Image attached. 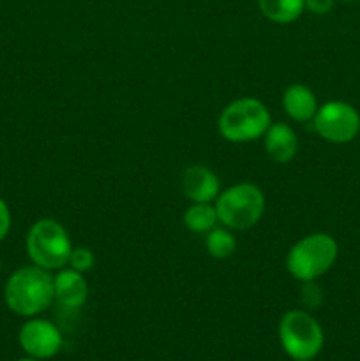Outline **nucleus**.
Returning a JSON list of instances; mask_svg holds the SVG:
<instances>
[{
	"label": "nucleus",
	"mask_w": 360,
	"mask_h": 361,
	"mask_svg": "<svg viewBox=\"0 0 360 361\" xmlns=\"http://www.w3.org/2000/svg\"><path fill=\"white\" fill-rule=\"evenodd\" d=\"M208 254L215 259H228L235 254L236 240L228 228H214L207 233L205 238Z\"/></svg>",
	"instance_id": "obj_15"
},
{
	"label": "nucleus",
	"mask_w": 360,
	"mask_h": 361,
	"mask_svg": "<svg viewBox=\"0 0 360 361\" xmlns=\"http://www.w3.org/2000/svg\"><path fill=\"white\" fill-rule=\"evenodd\" d=\"M270 123V113L263 102L254 97H240L222 109L217 129L229 143H249L263 137Z\"/></svg>",
	"instance_id": "obj_2"
},
{
	"label": "nucleus",
	"mask_w": 360,
	"mask_h": 361,
	"mask_svg": "<svg viewBox=\"0 0 360 361\" xmlns=\"http://www.w3.org/2000/svg\"><path fill=\"white\" fill-rule=\"evenodd\" d=\"M313 126L325 141L349 143L360 133V115L348 102L330 101L318 108Z\"/></svg>",
	"instance_id": "obj_7"
},
{
	"label": "nucleus",
	"mask_w": 360,
	"mask_h": 361,
	"mask_svg": "<svg viewBox=\"0 0 360 361\" xmlns=\"http://www.w3.org/2000/svg\"><path fill=\"white\" fill-rule=\"evenodd\" d=\"M18 361H41V360H35V358H23V360H18Z\"/></svg>",
	"instance_id": "obj_20"
},
{
	"label": "nucleus",
	"mask_w": 360,
	"mask_h": 361,
	"mask_svg": "<svg viewBox=\"0 0 360 361\" xmlns=\"http://www.w3.org/2000/svg\"><path fill=\"white\" fill-rule=\"evenodd\" d=\"M71 250L66 228L53 219H41L28 231L27 252L35 267L48 271L62 270L69 263Z\"/></svg>",
	"instance_id": "obj_5"
},
{
	"label": "nucleus",
	"mask_w": 360,
	"mask_h": 361,
	"mask_svg": "<svg viewBox=\"0 0 360 361\" xmlns=\"http://www.w3.org/2000/svg\"><path fill=\"white\" fill-rule=\"evenodd\" d=\"M342 2H353V0H342Z\"/></svg>",
	"instance_id": "obj_21"
},
{
	"label": "nucleus",
	"mask_w": 360,
	"mask_h": 361,
	"mask_svg": "<svg viewBox=\"0 0 360 361\" xmlns=\"http://www.w3.org/2000/svg\"><path fill=\"white\" fill-rule=\"evenodd\" d=\"M219 222L228 229L244 231L260 222L265 212V194L254 183H236L215 200Z\"/></svg>",
	"instance_id": "obj_4"
},
{
	"label": "nucleus",
	"mask_w": 360,
	"mask_h": 361,
	"mask_svg": "<svg viewBox=\"0 0 360 361\" xmlns=\"http://www.w3.org/2000/svg\"><path fill=\"white\" fill-rule=\"evenodd\" d=\"M217 222V212L210 203H193L184 214V224L193 233H208Z\"/></svg>",
	"instance_id": "obj_14"
},
{
	"label": "nucleus",
	"mask_w": 360,
	"mask_h": 361,
	"mask_svg": "<svg viewBox=\"0 0 360 361\" xmlns=\"http://www.w3.org/2000/svg\"><path fill=\"white\" fill-rule=\"evenodd\" d=\"M11 229V212L7 207L6 201L0 197V240H4L7 236Z\"/></svg>",
	"instance_id": "obj_19"
},
{
	"label": "nucleus",
	"mask_w": 360,
	"mask_h": 361,
	"mask_svg": "<svg viewBox=\"0 0 360 361\" xmlns=\"http://www.w3.org/2000/svg\"><path fill=\"white\" fill-rule=\"evenodd\" d=\"M282 108L295 122H309L318 111L316 95L306 85H289L282 94Z\"/></svg>",
	"instance_id": "obj_12"
},
{
	"label": "nucleus",
	"mask_w": 360,
	"mask_h": 361,
	"mask_svg": "<svg viewBox=\"0 0 360 361\" xmlns=\"http://www.w3.org/2000/svg\"><path fill=\"white\" fill-rule=\"evenodd\" d=\"M302 302L304 305H307L309 309H316L321 302V291L314 281L309 282H304V288H302Z\"/></svg>",
	"instance_id": "obj_17"
},
{
	"label": "nucleus",
	"mask_w": 360,
	"mask_h": 361,
	"mask_svg": "<svg viewBox=\"0 0 360 361\" xmlns=\"http://www.w3.org/2000/svg\"><path fill=\"white\" fill-rule=\"evenodd\" d=\"M337 242L325 233H313L304 236L289 249L286 256V268L289 275L300 282L316 281L327 274L337 259Z\"/></svg>",
	"instance_id": "obj_3"
},
{
	"label": "nucleus",
	"mask_w": 360,
	"mask_h": 361,
	"mask_svg": "<svg viewBox=\"0 0 360 361\" xmlns=\"http://www.w3.org/2000/svg\"><path fill=\"white\" fill-rule=\"evenodd\" d=\"M55 286V300L66 309H78L85 305L88 298V286L83 274L73 268H62L53 277Z\"/></svg>",
	"instance_id": "obj_10"
},
{
	"label": "nucleus",
	"mask_w": 360,
	"mask_h": 361,
	"mask_svg": "<svg viewBox=\"0 0 360 361\" xmlns=\"http://www.w3.org/2000/svg\"><path fill=\"white\" fill-rule=\"evenodd\" d=\"M296 361H309V360H296Z\"/></svg>",
	"instance_id": "obj_22"
},
{
	"label": "nucleus",
	"mask_w": 360,
	"mask_h": 361,
	"mask_svg": "<svg viewBox=\"0 0 360 361\" xmlns=\"http://www.w3.org/2000/svg\"><path fill=\"white\" fill-rule=\"evenodd\" d=\"M279 341L293 360H313L323 349V330L306 310H288L279 321Z\"/></svg>",
	"instance_id": "obj_6"
},
{
	"label": "nucleus",
	"mask_w": 360,
	"mask_h": 361,
	"mask_svg": "<svg viewBox=\"0 0 360 361\" xmlns=\"http://www.w3.org/2000/svg\"><path fill=\"white\" fill-rule=\"evenodd\" d=\"M21 349L30 358L48 360L53 358L62 349L64 338L59 328L46 319H30L21 326L18 335Z\"/></svg>",
	"instance_id": "obj_8"
},
{
	"label": "nucleus",
	"mask_w": 360,
	"mask_h": 361,
	"mask_svg": "<svg viewBox=\"0 0 360 361\" xmlns=\"http://www.w3.org/2000/svg\"><path fill=\"white\" fill-rule=\"evenodd\" d=\"M69 268L85 274V271H90L95 264V256L90 249L87 247H76V249L71 250L69 256Z\"/></svg>",
	"instance_id": "obj_16"
},
{
	"label": "nucleus",
	"mask_w": 360,
	"mask_h": 361,
	"mask_svg": "<svg viewBox=\"0 0 360 361\" xmlns=\"http://www.w3.org/2000/svg\"><path fill=\"white\" fill-rule=\"evenodd\" d=\"M306 9L313 14H327L334 7V0H304Z\"/></svg>",
	"instance_id": "obj_18"
},
{
	"label": "nucleus",
	"mask_w": 360,
	"mask_h": 361,
	"mask_svg": "<svg viewBox=\"0 0 360 361\" xmlns=\"http://www.w3.org/2000/svg\"><path fill=\"white\" fill-rule=\"evenodd\" d=\"M182 190L193 203H212L221 194V183L212 169L189 166L182 175Z\"/></svg>",
	"instance_id": "obj_9"
},
{
	"label": "nucleus",
	"mask_w": 360,
	"mask_h": 361,
	"mask_svg": "<svg viewBox=\"0 0 360 361\" xmlns=\"http://www.w3.org/2000/svg\"><path fill=\"white\" fill-rule=\"evenodd\" d=\"M258 7L265 18L279 25L293 23L306 9L304 0H258Z\"/></svg>",
	"instance_id": "obj_13"
},
{
	"label": "nucleus",
	"mask_w": 360,
	"mask_h": 361,
	"mask_svg": "<svg viewBox=\"0 0 360 361\" xmlns=\"http://www.w3.org/2000/svg\"><path fill=\"white\" fill-rule=\"evenodd\" d=\"M4 298L7 307L18 316H37L44 312L55 300L53 275L39 267L21 268L7 281Z\"/></svg>",
	"instance_id": "obj_1"
},
{
	"label": "nucleus",
	"mask_w": 360,
	"mask_h": 361,
	"mask_svg": "<svg viewBox=\"0 0 360 361\" xmlns=\"http://www.w3.org/2000/svg\"><path fill=\"white\" fill-rule=\"evenodd\" d=\"M263 137L265 152L277 164H286L299 152V140H296L295 130L288 123H270Z\"/></svg>",
	"instance_id": "obj_11"
}]
</instances>
